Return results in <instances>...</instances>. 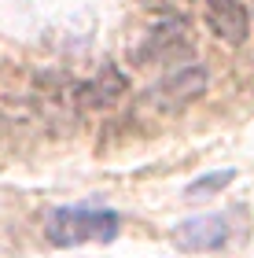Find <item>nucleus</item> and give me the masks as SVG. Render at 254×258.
<instances>
[{"label": "nucleus", "mask_w": 254, "mask_h": 258, "mask_svg": "<svg viewBox=\"0 0 254 258\" xmlns=\"http://www.w3.org/2000/svg\"><path fill=\"white\" fill-rule=\"evenodd\" d=\"M118 236V214L107 207H55L48 218V240L55 247L111 243Z\"/></svg>", "instance_id": "nucleus-1"}, {"label": "nucleus", "mask_w": 254, "mask_h": 258, "mask_svg": "<svg viewBox=\"0 0 254 258\" xmlns=\"http://www.w3.org/2000/svg\"><path fill=\"white\" fill-rule=\"evenodd\" d=\"M206 89V70L203 67H184L173 78H166L162 85H155L144 96V107H151L155 114H177L184 111L192 100H199Z\"/></svg>", "instance_id": "nucleus-2"}, {"label": "nucleus", "mask_w": 254, "mask_h": 258, "mask_svg": "<svg viewBox=\"0 0 254 258\" xmlns=\"http://www.w3.org/2000/svg\"><path fill=\"white\" fill-rule=\"evenodd\" d=\"M192 55V33L181 19H166L162 26H155L147 33V41L136 48V63L140 67H151V63H173V59H184Z\"/></svg>", "instance_id": "nucleus-3"}, {"label": "nucleus", "mask_w": 254, "mask_h": 258, "mask_svg": "<svg viewBox=\"0 0 254 258\" xmlns=\"http://www.w3.org/2000/svg\"><path fill=\"white\" fill-rule=\"evenodd\" d=\"M228 236H232V229H228V218H221V214L188 218L181 225H173V232H170L173 247H181V251H221Z\"/></svg>", "instance_id": "nucleus-4"}, {"label": "nucleus", "mask_w": 254, "mask_h": 258, "mask_svg": "<svg viewBox=\"0 0 254 258\" xmlns=\"http://www.w3.org/2000/svg\"><path fill=\"white\" fill-rule=\"evenodd\" d=\"M247 4L243 0H206V26L217 41L243 44L247 41Z\"/></svg>", "instance_id": "nucleus-5"}, {"label": "nucleus", "mask_w": 254, "mask_h": 258, "mask_svg": "<svg viewBox=\"0 0 254 258\" xmlns=\"http://www.w3.org/2000/svg\"><path fill=\"white\" fill-rule=\"evenodd\" d=\"M232 177H236V170H217V173H206V177H199L195 184H188V199H203V196L221 192Z\"/></svg>", "instance_id": "nucleus-6"}]
</instances>
